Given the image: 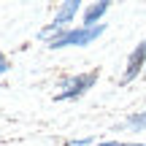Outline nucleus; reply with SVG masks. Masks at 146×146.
Returning <instances> with one entry per match:
<instances>
[{
  "instance_id": "0eeeda50",
  "label": "nucleus",
  "mask_w": 146,
  "mask_h": 146,
  "mask_svg": "<svg viewBox=\"0 0 146 146\" xmlns=\"http://www.w3.org/2000/svg\"><path fill=\"white\" fill-rule=\"evenodd\" d=\"M8 68H11V62H8V57H5V54L0 52V73H5Z\"/></svg>"
},
{
  "instance_id": "7ed1b4c3",
  "label": "nucleus",
  "mask_w": 146,
  "mask_h": 146,
  "mask_svg": "<svg viewBox=\"0 0 146 146\" xmlns=\"http://www.w3.org/2000/svg\"><path fill=\"white\" fill-rule=\"evenodd\" d=\"M143 70H146V38H143V41L130 52V57H127V65H125V73H122V84L135 81V78L141 76Z\"/></svg>"
},
{
  "instance_id": "423d86ee",
  "label": "nucleus",
  "mask_w": 146,
  "mask_h": 146,
  "mask_svg": "<svg viewBox=\"0 0 146 146\" xmlns=\"http://www.w3.org/2000/svg\"><path fill=\"white\" fill-rule=\"evenodd\" d=\"M100 146H146V143H135V141H103Z\"/></svg>"
},
{
  "instance_id": "f03ea898",
  "label": "nucleus",
  "mask_w": 146,
  "mask_h": 146,
  "mask_svg": "<svg viewBox=\"0 0 146 146\" xmlns=\"http://www.w3.org/2000/svg\"><path fill=\"white\" fill-rule=\"evenodd\" d=\"M95 81H98V70H89V73H76V76H70L68 81L60 87L57 100H76V98H81V95H87L89 89L95 87Z\"/></svg>"
},
{
  "instance_id": "39448f33",
  "label": "nucleus",
  "mask_w": 146,
  "mask_h": 146,
  "mask_svg": "<svg viewBox=\"0 0 146 146\" xmlns=\"http://www.w3.org/2000/svg\"><path fill=\"white\" fill-rule=\"evenodd\" d=\"M125 127H130V130H146V111H138V114L127 116Z\"/></svg>"
},
{
  "instance_id": "f257e3e1",
  "label": "nucleus",
  "mask_w": 146,
  "mask_h": 146,
  "mask_svg": "<svg viewBox=\"0 0 146 146\" xmlns=\"http://www.w3.org/2000/svg\"><path fill=\"white\" fill-rule=\"evenodd\" d=\"M106 33V25H95V27H84V25H76V27H68V30L57 33L54 38H49L46 46L49 49H68V46H89L95 43L100 35Z\"/></svg>"
},
{
  "instance_id": "20e7f679",
  "label": "nucleus",
  "mask_w": 146,
  "mask_h": 146,
  "mask_svg": "<svg viewBox=\"0 0 146 146\" xmlns=\"http://www.w3.org/2000/svg\"><path fill=\"white\" fill-rule=\"evenodd\" d=\"M108 8H111V3H92V5H87V8L81 11V25L84 27H95V25H103V16L108 14Z\"/></svg>"
}]
</instances>
